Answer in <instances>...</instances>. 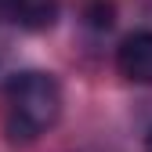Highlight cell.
I'll return each instance as SVG.
<instances>
[{
	"label": "cell",
	"mask_w": 152,
	"mask_h": 152,
	"mask_svg": "<svg viewBox=\"0 0 152 152\" xmlns=\"http://www.w3.org/2000/svg\"><path fill=\"white\" fill-rule=\"evenodd\" d=\"M4 98H7V123L4 127L15 145L36 141L62 116V87L51 72H40V69L15 72L4 87Z\"/></svg>",
	"instance_id": "obj_1"
},
{
	"label": "cell",
	"mask_w": 152,
	"mask_h": 152,
	"mask_svg": "<svg viewBox=\"0 0 152 152\" xmlns=\"http://www.w3.org/2000/svg\"><path fill=\"white\" fill-rule=\"evenodd\" d=\"M116 69L130 83H152V29L130 33L116 47Z\"/></svg>",
	"instance_id": "obj_2"
},
{
	"label": "cell",
	"mask_w": 152,
	"mask_h": 152,
	"mask_svg": "<svg viewBox=\"0 0 152 152\" xmlns=\"http://www.w3.org/2000/svg\"><path fill=\"white\" fill-rule=\"evenodd\" d=\"M58 11H62V0H0V18L29 33L51 29Z\"/></svg>",
	"instance_id": "obj_3"
},
{
	"label": "cell",
	"mask_w": 152,
	"mask_h": 152,
	"mask_svg": "<svg viewBox=\"0 0 152 152\" xmlns=\"http://www.w3.org/2000/svg\"><path fill=\"white\" fill-rule=\"evenodd\" d=\"M87 22H91L94 29H109V26H112V7L98 0V4H94V7L87 11Z\"/></svg>",
	"instance_id": "obj_4"
},
{
	"label": "cell",
	"mask_w": 152,
	"mask_h": 152,
	"mask_svg": "<svg viewBox=\"0 0 152 152\" xmlns=\"http://www.w3.org/2000/svg\"><path fill=\"white\" fill-rule=\"evenodd\" d=\"M145 152H152V130L145 134Z\"/></svg>",
	"instance_id": "obj_5"
}]
</instances>
